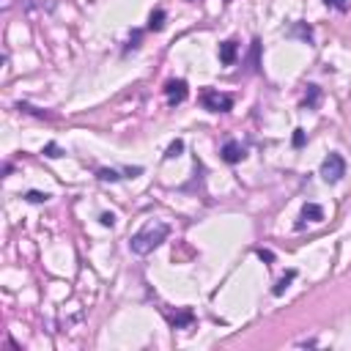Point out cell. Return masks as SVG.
I'll list each match as a JSON object with an SVG mask.
<instances>
[{"label":"cell","instance_id":"obj_1","mask_svg":"<svg viewBox=\"0 0 351 351\" xmlns=\"http://www.w3.org/2000/svg\"><path fill=\"white\" fill-rule=\"evenodd\" d=\"M167 233H170V228H167L165 222L149 225V228H143L140 233H135V236L129 239V250L135 252V255H149L151 250H156V247L165 242Z\"/></svg>","mask_w":351,"mask_h":351},{"label":"cell","instance_id":"obj_2","mask_svg":"<svg viewBox=\"0 0 351 351\" xmlns=\"http://www.w3.org/2000/svg\"><path fill=\"white\" fill-rule=\"evenodd\" d=\"M321 176L327 184H338L340 179L346 176V162L340 154H329L327 159L321 162Z\"/></svg>","mask_w":351,"mask_h":351},{"label":"cell","instance_id":"obj_3","mask_svg":"<svg viewBox=\"0 0 351 351\" xmlns=\"http://www.w3.org/2000/svg\"><path fill=\"white\" fill-rule=\"evenodd\" d=\"M201 101H203V107L211 110V113H228V110L233 107V99H231V96H228V94H220V91H214V88L203 91Z\"/></svg>","mask_w":351,"mask_h":351},{"label":"cell","instance_id":"obj_4","mask_svg":"<svg viewBox=\"0 0 351 351\" xmlns=\"http://www.w3.org/2000/svg\"><path fill=\"white\" fill-rule=\"evenodd\" d=\"M165 96L170 104H181V101L187 99V83L184 80H170V83L165 85Z\"/></svg>","mask_w":351,"mask_h":351},{"label":"cell","instance_id":"obj_5","mask_svg":"<svg viewBox=\"0 0 351 351\" xmlns=\"http://www.w3.org/2000/svg\"><path fill=\"white\" fill-rule=\"evenodd\" d=\"M244 156H247V151H244V146L239 143V140H228V143L222 146V159H225L228 165H236Z\"/></svg>","mask_w":351,"mask_h":351},{"label":"cell","instance_id":"obj_6","mask_svg":"<svg viewBox=\"0 0 351 351\" xmlns=\"http://www.w3.org/2000/svg\"><path fill=\"white\" fill-rule=\"evenodd\" d=\"M302 220L321 222V220H324V208L318 206V203H304V208H302Z\"/></svg>","mask_w":351,"mask_h":351},{"label":"cell","instance_id":"obj_7","mask_svg":"<svg viewBox=\"0 0 351 351\" xmlns=\"http://www.w3.org/2000/svg\"><path fill=\"white\" fill-rule=\"evenodd\" d=\"M220 60L225 66H231L236 60V42H222L220 44Z\"/></svg>","mask_w":351,"mask_h":351},{"label":"cell","instance_id":"obj_8","mask_svg":"<svg viewBox=\"0 0 351 351\" xmlns=\"http://www.w3.org/2000/svg\"><path fill=\"white\" fill-rule=\"evenodd\" d=\"M294 277H297V272H294V269L286 274V277H280V283L272 288V294H274V297H280V294H286V288L291 286V280H294Z\"/></svg>","mask_w":351,"mask_h":351},{"label":"cell","instance_id":"obj_9","mask_svg":"<svg viewBox=\"0 0 351 351\" xmlns=\"http://www.w3.org/2000/svg\"><path fill=\"white\" fill-rule=\"evenodd\" d=\"M165 17H167V14L162 11V8H156V11L151 14V22H149V28H151V30H162V28H165Z\"/></svg>","mask_w":351,"mask_h":351},{"label":"cell","instance_id":"obj_10","mask_svg":"<svg viewBox=\"0 0 351 351\" xmlns=\"http://www.w3.org/2000/svg\"><path fill=\"white\" fill-rule=\"evenodd\" d=\"M181 151H184V140H173V143H170V149H167V159H176V156H179L181 154Z\"/></svg>","mask_w":351,"mask_h":351},{"label":"cell","instance_id":"obj_11","mask_svg":"<svg viewBox=\"0 0 351 351\" xmlns=\"http://www.w3.org/2000/svg\"><path fill=\"white\" fill-rule=\"evenodd\" d=\"M47 192H39V190H30V192H25V201H30V203H44L47 201Z\"/></svg>","mask_w":351,"mask_h":351},{"label":"cell","instance_id":"obj_12","mask_svg":"<svg viewBox=\"0 0 351 351\" xmlns=\"http://www.w3.org/2000/svg\"><path fill=\"white\" fill-rule=\"evenodd\" d=\"M96 176H99L101 181H118V179H121L118 173H115V170H110V167H101V170L96 173Z\"/></svg>","mask_w":351,"mask_h":351},{"label":"cell","instance_id":"obj_13","mask_svg":"<svg viewBox=\"0 0 351 351\" xmlns=\"http://www.w3.org/2000/svg\"><path fill=\"white\" fill-rule=\"evenodd\" d=\"M315 101H318V88H315V85H307V99H304V104H307V107H315Z\"/></svg>","mask_w":351,"mask_h":351},{"label":"cell","instance_id":"obj_14","mask_svg":"<svg viewBox=\"0 0 351 351\" xmlns=\"http://www.w3.org/2000/svg\"><path fill=\"white\" fill-rule=\"evenodd\" d=\"M190 321H192V313H190V310H184L179 318H173V327H184V324H190Z\"/></svg>","mask_w":351,"mask_h":351},{"label":"cell","instance_id":"obj_15","mask_svg":"<svg viewBox=\"0 0 351 351\" xmlns=\"http://www.w3.org/2000/svg\"><path fill=\"white\" fill-rule=\"evenodd\" d=\"M60 154H63V151H60V149H58V146H55V143H50L47 149H44V156H50V159H58Z\"/></svg>","mask_w":351,"mask_h":351},{"label":"cell","instance_id":"obj_16","mask_svg":"<svg viewBox=\"0 0 351 351\" xmlns=\"http://www.w3.org/2000/svg\"><path fill=\"white\" fill-rule=\"evenodd\" d=\"M99 220H101V225H107V228H113V225H115V214H110V211H104V214H101Z\"/></svg>","mask_w":351,"mask_h":351},{"label":"cell","instance_id":"obj_17","mask_svg":"<svg viewBox=\"0 0 351 351\" xmlns=\"http://www.w3.org/2000/svg\"><path fill=\"white\" fill-rule=\"evenodd\" d=\"M324 3L332 8H340V11H346V6H349V0H324Z\"/></svg>","mask_w":351,"mask_h":351},{"label":"cell","instance_id":"obj_18","mask_svg":"<svg viewBox=\"0 0 351 351\" xmlns=\"http://www.w3.org/2000/svg\"><path fill=\"white\" fill-rule=\"evenodd\" d=\"M294 146H297V149H302V146H304V129L294 132Z\"/></svg>","mask_w":351,"mask_h":351},{"label":"cell","instance_id":"obj_19","mask_svg":"<svg viewBox=\"0 0 351 351\" xmlns=\"http://www.w3.org/2000/svg\"><path fill=\"white\" fill-rule=\"evenodd\" d=\"M140 173H143V167H126V176H129V179H135Z\"/></svg>","mask_w":351,"mask_h":351},{"label":"cell","instance_id":"obj_20","mask_svg":"<svg viewBox=\"0 0 351 351\" xmlns=\"http://www.w3.org/2000/svg\"><path fill=\"white\" fill-rule=\"evenodd\" d=\"M258 255H261V258H263V261H269V263H272V261H274V255H272V252H269V250H258Z\"/></svg>","mask_w":351,"mask_h":351}]
</instances>
